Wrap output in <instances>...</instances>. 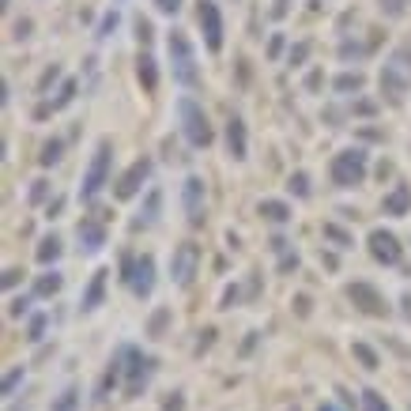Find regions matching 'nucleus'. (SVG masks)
<instances>
[{
	"mask_svg": "<svg viewBox=\"0 0 411 411\" xmlns=\"http://www.w3.org/2000/svg\"><path fill=\"white\" fill-rule=\"evenodd\" d=\"M163 411H185V400H181V392H170V400L163 404Z\"/></svg>",
	"mask_w": 411,
	"mask_h": 411,
	"instance_id": "nucleus-43",
	"label": "nucleus"
},
{
	"mask_svg": "<svg viewBox=\"0 0 411 411\" xmlns=\"http://www.w3.org/2000/svg\"><path fill=\"white\" fill-rule=\"evenodd\" d=\"M166 50H170L174 79H177L181 87H197V83H200V68H197V53H192V42L185 38V30H170V38H166Z\"/></svg>",
	"mask_w": 411,
	"mask_h": 411,
	"instance_id": "nucleus-3",
	"label": "nucleus"
},
{
	"mask_svg": "<svg viewBox=\"0 0 411 411\" xmlns=\"http://www.w3.org/2000/svg\"><path fill=\"white\" fill-rule=\"evenodd\" d=\"M279 50H283V38H272V42H268V57H279Z\"/></svg>",
	"mask_w": 411,
	"mask_h": 411,
	"instance_id": "nucleus-44",
	"label": "nucleus"
},
{
	"mask_svg": "<svg viewBox=\"0 0 411 411\" xmlns=\"http://www.w3.org/2000/svg\"><path fill=\"white\" fill-rule=\"evenodd\" d=\"M408 411H411V408H408Z\"/></svg>",
	"mask_w": 411,
	"mask_h": 411,
	"instance_id": "nucleus-51",
	"label": "nucleus"
},
{
	"mask_svg": "<svg viewBox=\"0 0 411 411\" xmlns=\"http://www.w3.org/2000/svg\"><path fill=\"white\" fill-rule=\"evenodd\" d=\"M8 4H12V0H4V8H8Z\"/></svg>",
	"mask_w": 411,
	"mask_h": 411,
	"instance_id": "nucleus-50",
	"label": "nucleus"
},
{
	"mask_svg": "<svg viewBox=\"0 0 411 411\" xmlns=\"http://www.w3.org/2000/svg\"><path fill=\"white\" fill-rule=\"evenodd\" d=\"M362 411H392V408L385 404V397H381V392L362 389Z\"/></svg>",
	"mask_w": 411,
	"mask_h": 411,
	"instance_id": "nucleus-28",
	"label": "nucleus"
},
{
	"mask_svg": "<svg viewBox=\"0 0 411 411\" xmlns=\"http://www.w3.org/2000/svg\"><path fill=\"white\" fill-rule=\"evenodd\" d=\"M366 166H370L366 151H362V148H348V151H340V155H332L328 174H332V185H340V189H354V185L366 181Z\"/></svg>",
	"mask_w": 411,
	"mask_h": 411,
	"instance_id": "nucleus-4",
	"label": "nucleus"
},
{
	"mask_svg": "<svg viewBox=\"0 0 411 411\" xmlns=\"http://www.w3.org/2000/svg\"><path fill=\"white\" fill-rule=\"evenodd\" d=\"M114 27H117V12H110L106 19L99 23V38H110V34H114Z\"/></svg>",
	"mask_w": 411,
	"mask_h": 411,
	"instance_id": "nucleus-37",
	"label": "nucleus"
},
{
	"mask_svg": "<svg viewBox=\"0 0 411 411\" xmlns=\"http://www.w3.org/2000/svg\"><path fill=\"white\" fill-rule=\"evenodd\" d=\"M38 264H53V261H57V257H61V238L57 234H46L42 241H38Z\"/></svg>",
	"mask_w": 411,
	"mask_h": 411,
	"instance_id": "nucleus-20",
	"label": "nucleus"
},
{
	"mask_svg": "<svg viewBox=\"0 0 411 411\" xmlns=\"http://www.w3.org/2000/svg\"><path fill=\"white\" fill-rule=\"evenodd\" d=\"M227 151L234 163H241V159L249 155V132H245V121H241L238 114L227 121Z\"/></svg>",
	"mask_w": 411,
	"mask_h": 411,
	"instance_id": "nucleus-13",
	"label": "nucleus"
},
{
	"mask_svg": "<svg viewBox=\"0 0 411 411\" xmlns=\"http://www.w3.org/2000/svg\"><path fill=\"white\" fill-rule=\"evenodd\" d=\"M257 212H261L268 223H287V219H291V208H287L283 200H261V208H257Z\"/></svg>",
	"mask_w": 411,
	"mask_h": 411,
	"instance_id": "nucleus-19",
	"label": "nucleus"
},
{
	"mask_svg": "<svg viewBox=\"0 0 411 411\" xmlns=\"http://www.w3.org/2000/svg\"><path fill=\"white\" fill-rule=\"evenodd\" d=\"M132 291L136 298H151V291H155V257L151 253H143V257H136V268H132Z\"/></svg>",
	"mask_w": 411,
	"mask_h": 411,
	"instance_id": "nucleus-12",
	"label": "nucleus"
},
{
	"mask_svg": "<svg viewBox=\"0 0 411 411\" xmlns=\"http://www.w3.org/2000/svg\"><path fill=\"white\" fill-rule=\"evenodd\" d=\"M106 276H110V272H94V276H91V283H87V291H83V302H79L83 310H99V305H102V294H106Z\"/></svg>",
	"mask_w": 411,
	"mask_h": 411,
	"instance_id": "nucleus-17",
	"label": "nucleus"
},
{
	"mask_svg": "<svg viewBox=\"0 0 411 411\" xmlns=\"http://www.w3.org/2000/svg\"><path fill=\"white\" fill-rule=\"evenodd\" d=\"M46 192H50V181H34V189H30V204L46 200Z\"/></svg>",
	"mask_w": 411,
	"mask_h": 411,
	"instance_id": "nucleus-41",
	"label": "nucleus"
},
{
	"mask_svg": "<svg viewBox=\"0 0 411 411\" xmlns=\"http://www.w3.org/2000/svg\"><path fill=\"white\" fill-rule=\"evenodd\" d=\"M136 76H140L143 91H155L159 87V68H155V57H151V53H140V57H136Z\"/></svg>",
	"mask_w": 411,
	"mask_h": 411,
	"instance_id": "nucleus-18",
	"label": "nucleus"
},
{
	"mask_svg": "<svg viewBox=\"0 0 411 411\" xmlns=\"http://www.w3.org/2000/svg\"><path fill=\"white\" fill-rule=\"evenodd\" d=\"M121 354H125V397L136 400L143 389L151 385V377H155V354H143L140 348H121Z\"/></svg>",
	"mask_w": 411,
	"mask_h": 411,
	"instance_id": "nucleus-2",
	"label": "nucleus"
},
{
	"mask_svg": "<svg viewBox=\"0 0 411 411\" xmlns=\"http://www.w3.org/2000/svg\"><path fill=\"white\" fill-rule=\"evenodd\" d=\"M166 325H170V310H159L155 317H151V325H148V336H163Z\"/></svg>",
	"mask_w": 411,
	"mask_h": 411,
	"instance_id": "nucleus-32",
	"label": "nucleus"
},
{
	"mask_svg": "<svg viewBox=\"0 0 411 411\" xmlns=\"http://www.w3.org/2000/svg\"><path fill=\"white\" fill-rule=\"evenodd\" d=\"M76 234H79V245H83V253H99V249L106 245V227H102L99 219H79Z\"/></svg>",
	"mask_w": 411,
	"mask_h": 411,
	"instance_id": "nucleus-15",
	"label": "nucleus"
},
{
	"mask_svg": "<svg viewBox=\"0 0 411 411\" xmlns=\"http://www.w3.org/2000/svg\"><path fill=\"white\" fill-rule=\"evenodd\" d=\"M72 99H76V79H64L61 91H57V99H53V110H64Z\"/></svg>",
	"mask_w": 411,
	"mask_h": 411,
	"instance_id": "nucleus-31",
	"label": "nucleus"
},
{
	"mask_svg": "<svg viewBox=\"0 0 411 411\" xmlns=\"http://www.w3.org/2000/svg\"><path fill=\"white\" fill-rule=\"evenodd\" d=\"M27 310H30V298H12L8 302V317H23Z\"/></svg>",
	"mask_w": 411,
	"mask_h": 411,
	"instance_id": "nucleus-35",
	"label": "nucleus"
},
{
	"mask_svg": "<svg viewBox=\"0 0 411 411\" xmlns=\"http://www.w3.org/2000/svg\"><path fill=\"white\" fill-rule=\"evenodd\" d=\"M46 336V313H38V317H30V328H27V340L38 343Z\"/></svg>",
	"mask_w": 411,
	"mask_h": 411,
	"instance_id": "nucleus-33",
	"label": "nucleus"
},
{
	"mask_svg": "<svg viewBox=\"0 0 411 411\" xmlns=\"http://www.w3.org/2000/svg\"><path fill=\"white\" fill-rule=\"evenodd\" d=\"M321 234H325V241H336L340 249H351L354 245V238L343 227H336V223H325V227H321Z\"/></svg>",
	"mask_w": 411,
	"mask_h": 411,
	"instance_id": "nucleus-23",
	"label": "nucleus"
},
{
	"mask_svg": "<svg viewBox=\"0 0 411 411\" xmlns=\"http://www.w3.org/2000/svg\"><path fill=\"white\" fill-rule=\"evenodd\" d=\"M381 12H385V15H392V19H397V15L404 12V0H381Z\"/></svg>",
	"mask_w": 411,
	"mask_h": 411,
	"instance_id": "nucleus-39",
	"label": "nucleus"
},
{
	"mask_svg": "<svg viewBox=\"0 0 411 411\" xmlns=\"http://www.w3.org/2000/svg\"><path fill=\"white\" fill-rule=\"evenodd\" d=\"M366 53H370V46H359V42H343L340 46V57L343 61H351V57L359 61V57H366Z\"/></svg>",
	"mask_w": 411,
	"mask_h": 411,
	"instance_id": "nucleus-34",
	"label": "nucleus"
},
{
	"mask_svg": "<svg viewBox=\"0 0 411 411\" xmlns=\"http://www.w3.org/2000/svg\"><path fill=\"white\" fill-rule=\"evenodd\" d=\"M76 408H79V385H68V389H64L57 400H53L50 411H76Z\"/></svg>",
	"mask_w": 411,
	"mask_h": 411,
	"instance_id": "nucleus-24",
	"label": "nucleus"
},
{
	"mask_svg": "<svg viewBox=\"0 0 411 411\" xmlns=\"http://www.w3.org/2000/svg\"><path fill=\"white\" fill-rule=\"evenodd\" d=\"M19 381H23V366L8 370V374H4V385H0V392H4V400H12V397H15V389H19Z\"/></svg>",
	"mask_w": 411,
	"mask_h": 411,
	"instance_id": "nucleus-29",
	"label": "nucleus"
},
{
	"mask_svg": "<svg viewBox=\"0 0 411 411\" xmlns=\"http://www.w3.org/2000/svg\"><path fill=\"white\" fill-rule=\"evenodd\" d=\"M400 305H404V317L411 321V291H404V298H400Z\"/></svg>",
	"mask_w": 411,
	"mask_h": 411,
	"instance_id": "nucleus-47",
	"label": "nucleus"
},
{
	"mask_svg": "<svg viewBox=\"0 0 411 411\" xmlns=\"http://www.w3.org/2000/svg\"><path fill=\"white\" fill-rule=\"evenodd\" d=\"M155 8L163 15H177V12H181V0H155Z\"/></svg>",
	"mask_w": 411,
	"mask_h": 411,
	"instance_id": "nucleus-38",
	"label": "nucleus"
},
{
	"mask_svg": "<svg viewBox=\"0 0 411 411\" xmlns=\"http://www.w3.org/2000/svg\"><path fill=\"white\" fill-rule=\"evenodd\" d=\"M317 411H336V408H332V404H321V408H317Z\"/></svg>",
	"mask_w": 411,
	"mask_h": 411,
	"instance_id": "nucleus-49",
	"label": "nucleus"
},
{
	"mask_svg": "<svg viewBox=\"0 0 411 411\" xmlns=\"http://www.w3.org/2000/svg\"><path fill=\"white\" fill-rule=\"evenodd\" d=\"M155 219H159V192H151V197H148V208L140 212V219H136L132 227H136V230H140V227H151Z\"/></svg>",
	"mask_w": 411,
	"mask_h": 411,
	"instance_id": "nucleus-25",
	"label": "nucleus"
},
{
	"mask_svg": "<svg viewBox=\"0 0 411 411\" xmlns=\"http://www.w3.org/2000/svg\"><path fill=\"white\" fill-rule=\"evenodd\" d=\"M287 12V0H276V8H272V15H283Z\"/></svg>",
	"mask_w": 411,
	"mask_h": 411,
	"instance_id": "nucleus-48",
	"label": "nucleus"
},
{
	"mask_svg": "<svg viewBox=\"0 0 411 411\" xmlns=\"http://www.w3.org/2000/svg\"><path fill=\"white\" fill-rule=\"evenodd\" d=\"M197 268H200V245L181 241V245L174 249V257H170V279L177 287H189L192 276H197Z\"/></svg>",
	"mask_w": 411,
	"mask_h": 411,
	"instance_id": "nucleus-6",
	"label": "nucleus"
},
{
	"mask_svg": "<svg viewBox=\"0 0 411 411\" xmlns=\"http://www.w3.org/2000/svg\"><path fill=\"white\" fill-rule=\"evenodd\" d=\"M181 204L189 215V227H204V177L189 174L181 185Z\"/></svg>",
	"mask_w": 411,
	"mask_h": 411,
	"instance_id": "nucleus-10",
	"label": "nucleus"
},
{
	"mask_svg": "<svg viewBox=\"0 0 411 411\" xmlns=\"http://www.w3.org/2000/svg\"><path fill=\"white\" fill-rule=\"evenodd\" d=\"M61 151H64L61 140H46V143H42V155H38V163H42V166H53V163L61 159Z\"/></svg>",
	"mask_w": 411,
	"mask_h": 411,
	"instance_id": "nucleus-27",
	"label": "nucleus"
},
{
	"mask_svg": "<svg viewBox=\"0 0 411 411\" xmlns=\"http://www.w3.org/2000/svg\"><path fill=\"white\" fill-rule=\"evenodd\" d=\"M381 94H389V102H404L408 94V76L397 68V61L381 68Z\"/></svg>",
	"mask_w": 411,
	"mask_h": 411,
	"instance_id": "nucleus-14",
	"label": "nucleus"
},
{
	"mask_svg": "<svg viewBox=\"0 0 411 411\" xmlns=\"http://www.w3.org/2000/svg\"><path fill=\"white\" fill-rule=\"evenodd\" d=\"M177 117H181V132L192 148H208V143L215 140V128H212V121H208L204 106H200L197 99H189V94L177 99Z\"/></svg>",
	"mask_w": 411,
	"mask_h": 411,
	"instance_id": "nucleus-1",
	"label": "nucleus"
},
{
	"mask_svg": "<svg viewBox=\"0 0 411 411\" xmlns=\"http://www.w3.org/2000/svg\"><path fill=\"white\" fill-rule=\"evenodd\" d=\"M287 189H291L294 197H310V174H305V170L291 174V177H287Z\"/></svg>",
	"mask_w": 411,
	"mask_h": 411,
	"instance_id": "nucleus-30",
	"label": "nucleus"
},
{
	"mask_svg": "<svg viewBox=\"0 0 411 411\" xmlns=\"http://www.w3.org/2000/svg\"><path fill=\"white\" fill-rule=\"evenodd\" d=\"M148 177H151V159H136V163L114 181V197L117 200H132L136 192L143 189V181H148Z\"/></svg>",
	"mask_w": 411,
	"mask_h": 411,
	"instance_id": "nucleus-11",
	"label": "nucleus"
},
{
	"mask_svg": "<svg viewBox=\"0 0 411 411\" xmlns=\"http://www.w3.org/2000/svg\"><path fill=\"white\" fill-rule=\"evenodd\" d=\"M305 57H310V42H298L294 50H291V64H302Z\"/></svg>",
	"mask_w": 411,
	"mask_h": 411,
	"instance_id": "nucleus-40",
	"label": "nucleus"
},
{
	"mask_svg": "<svg viewBox=\"0 0 411 411\" xmlns=\"http://www.w3.org/2000/svg\"><path fill=\"white\" fill-rule=\"evenodd\" d=\"M64 287V279H61V272H46V276H38V283H34V294L38 298H53Z\"/></svg>",
	"mask_w": 411,
	"mask_h": 411,
	"instance_id": "nucleus-21",
	"label": "nucleus"
},
{
	"mask_svg": "<svg viewBox=\"0 0 411 411\" xmlns=\"http://www.w3.org/2000/svg\"><path fill=\"white\" fill-rule=\"evenodd\" d=\"M197 19H200V30H204L208 50L219 53L223 50V12H219V4H215V0H200Z\"/></svg>",
	"mask_w": 411,
	"mask_h": 411,
	"instance_id": "nucleus-8",
	"label": "nucleus"
},
{
	"mask_svg": "<svg viewBox=\"0 0 411 411\" xmlns=\"http://www.w3.org/2000/svg\"><path fill=\"white\" fill-rule=\"evenodd\" d=\"M294 305H298V313H302V317L310 313V298H305V294H298V302H294Z\"/></svg>",
	"mask_w": 411,
	"mask_h": 411,
	"instance_id": "nucleus-46",
	"label": "nucleus"
},
{
	"mask_svg": "<svg viewBox=\"0 0 411 411\" xmlns=\"http://www.w3.org/2000/svg\"><path fill=\"white\" fill-rule=\"evenodd\" d=\"M136 34H140V42H143V46H148L151 38H155V30H151V23L143 19V15H140V19H136Z\"/></svg>",
	"mask_w": 411,
	"mask_h": 411,
	"instance_id": "nucleus-36",
	"label": "nucleus"
},
{
	"mask_svg": "<svg viewBox=\"0 0 411 411\" xmlns=\"http://www.w3.org/2000/svg\"><path fill=\"white\" fill-rule=\"evenodd\" d=\"M348 298L354 302V310L359 313H366V317H385V313H389V302H385V294L377 291L374 283H351L348 287Z\"/></svg>",
	"mask_w": 411,
	"mask_h": 411,
	"instance_id": "nucleus-7",
	"label": "nucleus"
},
{
	"mask_svg": "<svg viewBox=\"0 0 411 411\" xmlns=\"http://www.w3.org/2000/svg\"><path fill=\"white\" fill-rule=\"evenodd\" d=\"M381 212L385 215H408L411 212V185H397V189L381 200Z\"/></svg>",
	"mask_w": 411,
	"mask_h": 411,
	"instance_id": "nucleus-16",
	"label": "nucleus"
},
{
	"mask_svg": "<svg viewBox=\"0 0 411 411\" xmlns=\"http://www.w3.org/2000/svg\"><path fill=\"white\" fill-rule=\"evenodd\" d=\"M57 76H61V68H57V64H53V68H50V72H46V76H42V87H50V83H53V79H57Z\"/></svg>",
	"mask_w": 411,
	"mask_h": 411,
	"instance_id": "nucleus-45",
	"label": "nucleus"
},
{
	"mask_svg": "<svg viewBox=\"0 0 411 411\" xmlns=\"http://www.w3.org/2000/svg\"><path fill=\"white\" fill-rule=\"evenodd\" d=\"M362 83H366V79H362L359 72H343V76L336 79V91H340V94H351V91H362Z\"/></svg>",
	"mask_w": 411,
	"mask_h": 411,
	"instance_id": "nucleus-26",
	"label": "nucleus"
},
{
	"mask_svg": "<svg viewBox=\"0 0 411 411\" xmlns=\"http://www.w3.org/2000/svg\"><path fill=\"white\" fill-rule=\"evenodd\" d=\"M19 279H23V272H19V268H8V272H4V291L19 287Z\"/></svg>",
	"mask_w": 411,
	"mask_h": 411,
	"instance_id": "nucleus-42",
	"label": "nucleus"
},
{
	"mask_svg": "<svg viewBox=\"0 0 411 411\" xmlns=\"http://www.w3.org/2000/svg\"><path fill=\"white\" fill-rule=\"evenodd\" d=\"M351 354H354V359H359L362 362V370H377V366H381V359H377V351L374 348H370V343H351Z\"/></svg>",
	"mask_w": 411,
	"mask_h": 411,
	"instance_id": "nucleus-22",
	"label": "nucleus"
},
{
	"mask_svg": "<svg viewBox=\"0 0 411 411\" xmlns=\"http://www.w3.org/2000/svg\"><path fill=\"white\" fill-rule=\"evenodd\" d=\"M366 241H370V257H374L377 264H389V268H392V264H400V257H404L400 238L392 234V230H381V227H377V230H370Z\"/></svg>",
	"mask_w": 411,
	"mask_h": 411,
	"instance_id": "nucleus-9",
	"label": "nucleus"
},
{
	"mask_svg": "<svg viewBox=\"0 0 411 411\" xmlns=\"http://www.w3.org/2000/svg\"><path fill=\"white\" fill-rule=\"evenodd\" d=\"M110 140H99V148H94V159H91V166H87V174H83V185H79V197L83 200H94L102 192V185H106V177H110Z\"/></svg>",
	"mask_w": 411,
	"mask_h": 411,
	"instance_id": "nucleus-5",
	"label": "nucleus"
}]
</instances>
